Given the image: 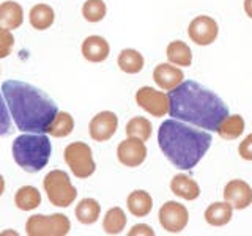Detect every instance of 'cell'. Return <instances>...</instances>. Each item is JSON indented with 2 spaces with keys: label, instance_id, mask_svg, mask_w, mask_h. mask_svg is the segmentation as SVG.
Segmentation results:
<instances>
[{
  "label": "cell",
  "instance_id": "1",
  "mask_svg": "<svg viewBox=\"0 0 252 236\" xmlns=\"http://www.w3.org/2000/svg\"><path fill=\"white\" fill-rule=\"evenodd\" d=\"M169 101L170 117L200 129L218 132L220 123L228 117L225 102L195 81L181 82L169 91Z\"/></svg>",
  "mask_w": 252,
  "mask_h": 236
},
{
  "label": "cell",
  "instance_id": "2",
  "mask_svg": "<svg viewBox=\"0 0 252 236\" xmlns=\"http://www.w3.org/2000/svg\"><path fill=\"white\" fill-rule=\"evenodd\" d=\"M2 93L16 126L22 132L46 134L59 114L54 99L27 82L6 81L2 84Z\"/></svg>",
  "mask_w": 252,
  "mask_h": 236
},
{
  "label": "cell",
  "instance_id": "3",
  "mask_svg": "<svg viewBox=\"0 0 252 236\" xmlns=\"http://www.w3.org/2000/svg\"><path fill=\"white\" fill-rule=\"evenodd\" d=\"M210 132L194 129L177 118L165 120L158 131V144L164 156L180 170H191L211 147Z\"/></svg>",
  "mask_w": 252,
  "mask_h": 236
},
{
  "label": "cell",
  "instance_id": "4",
  "mask_svg": "<svg viewBox=\"0 0 252 236\" xmlns=\"http://www.w3.org/2000/svg\"><path fill=\"white\" fill-rule=\"evenodd\" d=\"M11 153L16 164L29 173H36L43 170L52 154L51 140L46 134L24 132L16 137L11 147Z\"/></svg>",
  "mask_w": 252,
  "mask_h": 236
},
{
  "label": "cell",
  "instance_id": "5",
  "mask_svg": "<svg viewBox=\"0 0 252 236\" xmlns=\"http://www.w3.org/2000/svg\"><path fill=\"white\" fill-rule=\"evenodd\" d=\"M43 187L49 202L59 208H68L77 197L76 187L71 183L68 173L63 170H52L47 173L43 179Z\"/></svg>",
  "mask_w": 252,
  "mask_h": 236
},
{
  "label": "cell",
  "instance_id": "6",
  "mask_svg": "<svg viewBox=\"0 0 252 236\" xmlns=\"http://www.w3.org/2000/svg\"><path fill=\"white\" fill-rule=\"evenodd\" d=\"M65 162L73 172V175L79 179H85L92 177L96 170V164L93 161L92 148L84 142H73L63 151Z\"/></svg>",
  "mask_w": 252,
  "mask_h": 236
},
{
  "label": "cell",
  "instance_id": "7",
  "mask_svg": "<svg viewBox=\"0 0 252 236\" xmlns=\"http://www.w3.org/2000/svg\"><path fill=\"white\" fill-rule=\"evenodd\" d=\"M69 219L60 212H55L51 216H30L26 224V233L29 236H65L69 233Z\"/></svg>",
  "mask_w": 252,
  "mask_h": 236
},
{
  "label": "cell",
  "instance_id": "8",
  "mask_svg": "<svg viewBox=\"0 0 252 236\" xmlns=\"http://www.w3.org/2000/svg\"><path fill=\"white\" fill-rule=\"evenodd\" d=\"M136 102L140 109H144L152 117L161 118L167 115L170 109L169 93L155 90L153 87H142L136 93Z\"/></svg>",
  "mask_w": 252,
  "mask_h": 236
},
{
  "label": "cell",
  "instance_id": "9",
  "mask_svg": "<svg viewBox=\"0 0 252 236\" xmlns=\"http://www.w3.org/2000/svg\"><path fill=\"white\" fill-rule=\"evenodd\" d=\"M189 222V212L185 205L178 202H165L159 208V224L165 232L181 233Z\"/></svg>",
  "mask_w": 252,
  "mask_h": 236
},
{
  "label": "cell",
  "instance_id": "10",
  "mask_svg": "<svg viewBox=\"0 0 252 236\" xmlns=\"http://www.w3.org/2000/svg\"><path fill=\"white\" fill-rule=\"evenodd\" d=\"M219 35V26L211 16L200 14L194 18L188 26V36L197 46H210L216 41Z\"/></svg>",
  "mask_w": 252,
  "mask_h": 236
},
{
  "label": "cell",
  "instance_id": "11",
  "mask_svg": "<svg viewBox=\"0 0 252 236\" xmlns=\"http://www.w3.org/2000/svg\"><path fill=\"white\" fill-rule=\"evenodd\" d=\"M148 154V149L144 140L136 139V137H128L123 142H120V145L117 148V157L118 162L125 167H139L145 162Z\"/></svg>",
  "mask_w": 252,
  "mask_h": 236
},
{
  "label": "cell",
  "instance_id": "12",
  "mask_svg": "<svg viewBox=\"0 0 252 236\" xmlns=\"http://www.w3.org/2000/svg\"><path fill=\"white\" fill-rule=\"evenodd\" d=\"M118 128V118L110 110L96 114L89 124V134L94 142H107L114 137Z\"/></svg>",
  "mask_w": 252,
  "mask_h": 236
},
{
  "label": "cell",
  "instance_id": "13",
  "mask_svg": "<svg viewBox=\"0 0 252 236\" xmlns=\"http://www.w3.org/2000/svg\"><path fill=\"white\" fill-rule=\"evenodd\" d=\"M224 200L233 209H246L252 205V187L243 179H230L224 187Z\"/></svg>",
  "mask_w": 252,
  "mask_h": 236
},
{
  "label": "cell",
  "instance_id": "14",
  "mask_svg": "<svg viewBox=\"0 0 252 236\" xmlns=\"http://www.w3.org/2000/svg\"><path fill=\"white\" fill-rule=\"evenodd\" d=\"M185 73L180 66L173 65V63H159L153 69V81L164 91H172L173 88L183 82Z\"/></svg>",
  "mask_w": 252,
  "mask_h": 236
},
{
  "label": "cell",
  "instance_id": "15",
  "mask_svg": "<svg viewBox=\"0 0 252 236\" xmlns=\"http://www.w3.org/2000/svg\"><path fill=\"white\" fill-rule=\"evenodd\" d=\"M82 55L87 61L90 63H101L104 61L110 54V46L106 41V38L99 35L87 36L82 43Z\"/></svg>",
  "mask_w": 252,
  "mask_h": 236
},
{
  "label": "cell",
  "instance_id": "16",
  "mask_svg": "<svg viewBox=\"0 0 252 236\" xmlns=\"http://www.w3.org/2000/svg\"><path fill=\"white\" fill-rule=\"evenodd\" d=\"M170 191L175 194L178 199L191 202V200L199 199L200 186L191 177L185 175V173H178V175H175L170 181Z\"/></svg>",
  "mask_w": 252,
  "mask_h": 236
},
{
  "label": "cell",
  "instance_id": "17",
  "mask_svg": "<svg viewBox=\"0 0 252 236\" xmlns=\"http://www.w3.org/2000/svg\"><path fill=\"white\" fill-rule=\"evenodd\" d=\"M203 217L211 227H224L233 217V206L227 202H215L205 209Z\"/></svg>",
  "mask_w": 252,
  "mask_h": 236
},
{
  "label": "cell",
  "instance_id": "18",
  "mask_svg": "<svg viewBox=\"0 0 252 236\" xmlns=\"http://www.w3.org/2000/svg\"><path fill=\"white\" fill-rule=\"evenodd\" d=\"M126 206L134 217H145L153 209V199L147 191H132L126 199Z\"/></svg>",
  "mask_w": 252,
  "mask_h": 236
},
{
  "label": "cell",
  "instance_id": "19",
  "mask_svg": "<svg viewBox=\"0 0 252 236\" xmlns=\"http://www.w3.org/2000/svg\"><path fill=\"white\" fill-rule=\"evenodd\" d=\"M24 22V10L14 0H6L0 3V26L10 30L19 29Z\"/></svg>",
  "mask_w": 252,
  "mask_h": 236
},
{
  "label": "cell",
  "instance_id": "20",
  "mask_svg": "<svg viewBox=\"0 0 252 236\" xmlns=\"http://www.w3.org/2000/svg\"><path fill=\"white\" fill-rule=\"evenodd\" d=\"M165 55H167V60L173 65H177L180 68H186L191 66L192 63V51L185 41H170L167 44V49H165Z\"/></svg>",
  "mask_w": 252,
  "mask_h": 236
},
{
  "label": "cell",
  "instance_id": "21",
  "mask_svg": "<svg viewBox=\"0 0 252 236\" xmlns=\"http://www.w3.org/2000/svg\"><path fill=\"white\" fill-rule=\"evenodd\" d=\"M118 68L126 74H139L145 65V59L136 49H123L118 54Z\"/></svg>",
  "mask_w": 252,
  "mask_h": 236
},
{
  "label": "cell",
  "instance_id": "22",
  "mask_svg": "<svg viewBox=\"0 0 252 236\" xmlns=\"http://www.w3.org/2000/svg\"><path fill=\"white\" fill-rule=\"evenodd\" d=\"M29 21H30V26L33 29L46 30L54 24L55 13L52 10V6L46 3H38L35 6H32V10L29 13Z\"/></svg>",
  "mask_w": 252,
  "mask_h": 236
},
{
  "label": "cell",
  "instance_id": "23",
  "mask_svg": "<svg viewBox=\"0 0 252 236\" xmlns=\"http://www.w3.org/2000/svg\"><path fill=\"white\" fill-rule=\"evenodd\" d=\"M76 219L84 225H92L99 219L101 205L94 199H82L76 206Z\"/></svg>",
  "mask_w": 252,
  "mask_h": 236
},
{
  "label": "cell",
  "instance_id": "24",
  "mask_svg": "<svg viewBox=\"0 0 252 236\" xmlns=\"http://www.w3.org/2000/svg\"><path fill=\"white\" fill-rule=\"evenodd\" d=\"M14 203L22 211H32L41 205V194L33 186H22L14 195Z\"/></svg>",
  "mask_w": 252,
  "mask_h": 236
},
{
  "label": "cell",
  "instance_id": "25",
  "mask_svg": "<svg viewBox=\"0 0 252 236\" xmlns=\"http://www.w3.org/2000/svg\"><path fill=\"white\" fill-rule=\"evenodd\" d=\"M126 222H128V219H126L125 211L120 206H114L104 214V219H102V230L107 235H120L125 230Z\"/></svg>",
  "mask_w": 252,
  "mask_h": 236
},
{
  "label": "cell",
  "instance_id": "26",
  "mask_svg": "<svg viewBox=\"0 0 252 236\" xmlns=\"http://www.w3.org/2000/svg\"><path fill=\"white\" fill-rule=\"evenodd\" d=\"M244 128H246L244 118L238 114H235V115H228L225 120L220 123L218 134H219V137L224 140H235L244 132Z\"/></svg>",
  "mask_w": 252,
  "mask_h": 236
},
{
  "label": "cell",
  "instance_id": "27",
  "mask_svg": "<svg viewBox=\"0 0 252 236\" xmlns=\"http://www.w3.org/2000/svg\"><path fill=\"white\" fill-rule=\"evenodd\" d=\"M125 132L128 137H136V139L147 142L150 137H152L153 126L145 117H134L128 123H126Z\"/></svg>",
  "mask_w": 252,
  "mask_h": 236
},
{
  "label": "cell",
  "instance_id": "28",
  "mask_svg": "<svg viewBox=\"0 0 252 236\" xmlns=\"http://www.w3.org/2000/svg\"><path fill=\"white\" fill-rule=\"evenodd\" d=\"M74 129V118L71 117L68 112H59L57 117L54 118L52 124L47 129V134H51L52 137H68Z\"/></svg>",
  "mask_w": 252,
  "mask_h": 236
},
{
  "label": "cell",
  "instance_id": "29",
  "mask_svg": "<svg viewBox=\"0 0 252 236\" xmlns=\"http://www.w3.org/2000/svg\"><path fill=\"white\" fill-rule=\"evenodd\" d=\"M107 14V6L104 0H87L82 5V16L89 22H101Z\"/></svg>",
  "mask_w": 252,
  "mask_h": 236
},
{
  "label": "cell",
  "instance_id": "30",
  "mask_svg": "<svg viewBox=\"0 0 252 236\" xmlns=\"http://www.w3.org/2000/svg\"><path fill=\"white\" fill-rule=\"evenodd\" d=\"M14 46V38L10 29L0 26V59H6L11 54Z\"/></svg>",
  "mask_w": 252,
  "mask_h": 236
},
{
  "label": "cell",
  "instance_id": "31",
  "mask_svg": "<svg viewBox=\"0 0 252 236\" xmlns=\"http://www.w3.org/2000/svg\"><path fill=\"white\" fill-rule=\"evenodd\" d=\"M11 131V117L8 114V104L3 93L0 91V137L8 136Z\"/></svg>",
  "mask_w": 252,
  "mask_h": 236
},
{
  "label": "cell",
  "instance_id": "32",
  "mask_svg": "<svg viewBox=\"0 0 252 236\" xmlns=\"http://www.w3.org/2000/svg\"><path fill=\"white\" fill-rule=\"evenodd\" d=\"M238 154L244 161H252V134H248V136L243 139V142H240Z\"/></svg>",
  "mask_w": 252,
  "mask_h": 236
},
{
  "label": "cell",
  "instance_id": "33",
  "mask_svg": "<svg viewBox=\"0 0 252 236\" xmlns=\"http://www.w3.org/2000/svg\"><path fill=\"white\" fill-rule=\"evenodd\" d=\"M137 235L155 236V232L152 230V227L147 225V224H137V225H134L131 230L128 232V236H137Z\"/></svg>",
  "mask_w": 252,
  "mask_h": 236
},
{
  "label": "cell",
  "instance_id": "34",
  "mask_svg": "<svg viewBox=\"0 0 252 236\" xmlns=\"http://www.w3.org/2000/svg\"><path fill=\"white\" fill-rule=\"evenodd\" d=\"M244 13L252 19V0H244Z\"/></svg>",
  "mask_w": 252,
  "mask_h": 236
},
{
  "label": "cell",
  "instance_id": "35",
  "mask_svg": "<svg viewBox=\"0 0 252 236\" xmlns=\"http://www.w3.org/2000/svg\"><path fill=\"white\" fill-rule=\"evenodd\" d=\"M3 191H5V179L2 175H0V195L3 194Z\"/></svg>",
  "mask_w": 252,
  "mask_h": 236
}]
</instances>
